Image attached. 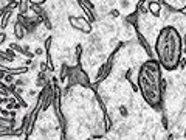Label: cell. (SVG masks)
I'll return each instance as SVG.
<instances>
[{
  "label": "cell",
  "instance_id": "9c48e42d",
  "mask_svg": "<svg viewBox=\"0 0 186 140\" xmlns=\"http://www.w3.org/2000/svg\"><path fill=\"white\" fill-rule=\"evenodd\" d=\"M6 41V33L5 31H0V45H3Z\"/></svg>",
  "mask_w": 186,
  "mask_h": 140
},
{
  "label": "cell",
  "instance_id": "30bf717a",
  "mask_svg": "<svg viewBox=\"0 0 186 140\" xmlns=\"http://www.w3.org/2000/svg\"><path fill=\"white\" fill-rule=\"evenodd\" d=\"M14 83H16V86H25V84H26V79L24 81V79H22V78H19V79H16V81H14Z\"/></svg>",
  "mask_w": 186,
  "mask_h": 140
},
{
  "label": "cell",
  "instance_id": "9a60e30c",
  "mask_svg": "<svg viewBox=\"0 0 186 140\" xmlns=\"http://www.w3.org/2000/svg\"><path fill=\"white\" fill-rule=\"evenodd\" d=\"M6 2H8V3H11V2H16V0H6Z\"/></svg>",
  "mask_w": 186,
  "mask_h": 140
},
{
  "label": "cell",
  "instance_id": "52a82bcc",
  "mask_svg": "<svg viewBox=\"0 0 186 140\" xmlns=\"http://www.w3.org/2000/svg\"><path fill=\"white\" fill-rule=\"evenodd\" d=\"M120 6H121V9H129L130 8V2L129 0H121Z\"/></svg>",
  "mask_w": 186,
  "mask_h": 140
},
{
  "label": "cell",
  "instance_id": "ba28073f",
  "mask_svg": "<svg viewBox=\"0 0 186 140\" xmlns=\"http://www.w3.org/2000/svg\"><path fill=\"white\" fill-rule=\"evenodd\" d=\"M3 81H5V83H6V84H11V83H13V81H14V78H13V75H11V73H6V75H5V76H3Z\"/></svg>",
  "mask_w": 186,
  "mask_h": 140
},
{
  "label": "cell",
  "instance_id": "8992f818",
  "mask_svg": "<svg viewBox=\"0 0 186 140\" xmlns=\"http://www.w3.org/2000/svg\"><path fill=\"white\" fill-rule=\"evenodd\" d=\"M11 16H13V13H11V9L8 11V13L5 14L2 19H0V30H5L6 26H8V24H9V19H11Z\"/></svg>",
  "mask_w": 186,
  "mask_h": 140
},
{
  "label": "cell",
  "instance_id": "7a4b0ae2",
  "mask_svg": "<svg viewBox=\"0 0 186 140\" xmlns=\"http://www.w3.org/2000/svg\"><path fill=\"white\" fill-rule=\"evenodd\" d=\"M138 90L147 104L154 109H160L163 103V75L161 66L157 59L149 58L138 69Z\"/></svg>",
  "mask_w": 186,
  "mask_h": 140
},
{
  "label": "cell",
  "instance_id": "7c38bea8",
  "mask_svg": "<svg viewBox=\"0 0 186 140\" xmlns=\"http://www.w3.org/2000/svg\"><path fill=\"white\" fill-rule=\"evenodd\" d=\"M44 53V50L42 48H36V50H34V55H37V56H40Z\"/></svg>",
  "mask_w": 186,
  "mask_h": 140
},
{
  "label": "cell",
  "instance_id": "3957f363",
  "mask_svg": "<svg viewBox=\"0 0 186 140\" xmlns=\"http://www.w3.org/2000/svg\"><path fill=\"white\" fill-rule=\"evenodd\" d=\"M68 22H70V25L73 26L75 30H78V31L81 33H85V34H89V33H92V22L89 20V19H85L84 16H78V17H68Z\"/></svg>",
  "mask_w": 186,
  "mask_h": 140
},
{
  "label": "cell",
  "instance_id": "6da1fadb",
  "mask_svg": "<svg viewBox=\"0 0 186 140\" xmlns=\"http://www.w3.org/2000/svg\"><path fill=\"white\" fill-rule=\"evenodd\" d=\"M155 56L165 70L172 72L178 69L183 58V39L180 31L174 25H165L160 28L155 39Z\"/></svg>",
  "mask_w": 186,
  "mask_h": 140
},
{
  "label": "cell",
  "instance_id": "2e32d148",
  "mask_svg": "<svg viewBox=\"0 0 186 140\" xmlns=\"http://www.w3.org/2000/svg\"><path fill=\"white\" fill-rule=\"evenodd\" d=\"M112 2H115V0H112Z\"/></svg>",
  "mask_w": 186,
  "mask_h": 140
},
{
  "label": "cell",
  "instance_id": "277c9868",
  "mask_svg": "<svg viewBox=\"0 0 186 140\" xmlns=\"http://www.w3.org/2000/svg\"><path fill=\"white\" fill-rule=\"evenodd\" d=\"M25 30H26V26L25 24L22 20H17L16 24H14V36H16V39L19 41H22L25 37Z\"/></svg>",
  "mask_w": 186,
  "mask_h": 140
},
{
  "label": "cell",
  "instance_id": "4fadbf2b",
  "mask_svg": "<svg viewBox=\"0 0 186 140\" xmlns=\"http://www.w3.org/2000/svg\"><path fill=\"white\" fill-rule=\"evenodd\" d=\"M110 16H115V17H118V16H120V13H118V11H116V9H112V11H110Z\"/></svg>",
  "mask_w": 186,
  "mask_h": 140
},
{
  "label": "cell",
  "instance_id": "5bb4252c",
  "mask_svg": "<svg viewBox=\"0 0 186 140\" xmlns=\"http://www.w3.org/2000/svg\"><path fill=\"white\" fill-rule=\"evenodd\" d=\"M28 95H30V97H36L37 92H36V90H28Z\"/></svg>",
  "mask_w": 186,
  "mask_h": 140
},
{
  "label": "cell",
  "instance_id": "5b68a950",
  "mask_svg": "<svg viewBox=\"0 0 186 140\" xmlns=\"http://www.w3.org/2000/svg\"><path fill=\"white\" fill-rule=\"evenodd\" d=\"M147 9H149V13L152 14L155 19L160 17V14H161V2H149Z\"/></svg>",
  "mask_w": 186,
  "mask_h": 140
},
{
  "label": "cell",
  "instance_id": "8fae6325",
  "mask_svg": "<svg viewBox=\"0 0 186 140\" xmlns=\"http://www.w3.org/2000/svg\"><path fill=\"white\" fill-rule=\"evenodd\" d=\"M120 112H121V115H123V117H126V115H127V109H126V108H123V106L120 108Z\"/></svg>",
  "mask_w": 186,
  "mask_h": 140
}]
</instances>
